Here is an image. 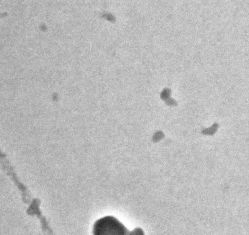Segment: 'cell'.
Returning a JSON list of instances; mask_svg holds the SVG:
<instances>
[{
	"label": "cell",
	"mask_w": 249,
	"mask_h": 235,
	"mask_svg": "<svg viewBox=\"0 0 249 235\" xmlns=\"http://www.w3.org/2000/svg\"><path fill=\"white\" fill-rule=\"evenodd\" d=\"M93 235H145V233L140 228L130 231L114 216H106L95 222Z\"/></svg>",
	"instance_id": "1"
}]
</instances>
